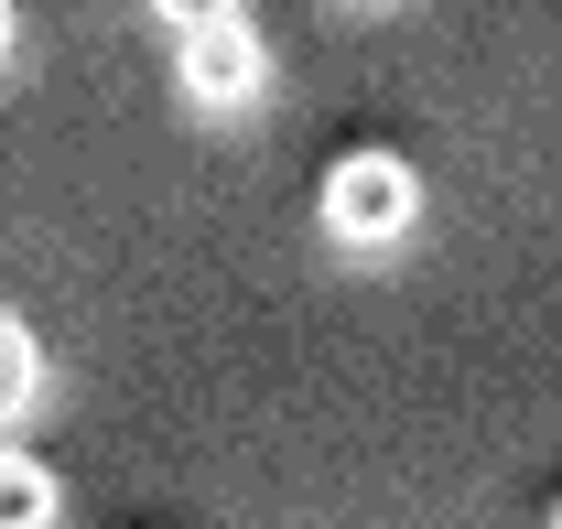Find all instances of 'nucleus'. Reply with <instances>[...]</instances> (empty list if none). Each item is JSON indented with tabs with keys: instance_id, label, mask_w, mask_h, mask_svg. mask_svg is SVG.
Wrapping results in <instances>:
<instances>
[{
	"instance_id": "20e7f679",
	"label": "nucleus",
	"mask_w": 562,
	"mask_h": 529,
	"mask_svg": "<svg viewBox=\"0 0 562 529\" xmlns=\"http://www.w3.org/2000/svg\"><path fill=\"white\" fill-rule=\"evenodd\" d=\"M33 379H44V357H33V325H22V314H0V421L33 399Z\"/></svg>"
},
{
	"instance_id": "7ed1b4c3",
	"label": "nucleus",
	"mask_w": 562,
	"mask_h": 529,
	"mask_svg": "<svg viewBox=\"0 0 562 529\" xmlns=\"http://www.w3.org/2000/svg\"><path fill=\"white\" fill-rule=\"evenodd\" d=\"M0 529H55V464L0 443Z\"/></svg>"
},
{
	"instance_id": "f257e3e1",
	"label": "nucleus",
	"mask_w": 562,
	"mask_h": 529,
	"mask_svg": "<svg viewBox=\"0 0 562 529\" xmlns=\"http://www.w3.org/2000/svg\"><path fill=\"white\" fill-rule=\"evenodd\" d=\"M412 216H422V173L379 140L325 173V238L336 249H390V238H412Z\"/></svg>"
},
{
	"instance_id": "0eeeda50",
	"label": "nucleus",
	"mask_w": 562,
	"mask_h": 529,
	"mask_svg": "<svg viewBox=\"0 0 562 529\" xmlns=\"http://www.w3.org/2000/svg\"><path fill=\"white\" fill-rule=\"evenodd\" d=\"M552 529H562V508H552Z\"/></svg>"
},
{
	"instance_id": "f03ea898",
	"label": "nucleus",
	"mask_w": 562,
	"mask_h": 529,
	"mask_svg": "<svg viewBox=\"0 0 562 529\" xmlns=\"http://www.w3.org/2000/svg\"><path fill=\"white\" fill-rule=\"evenodd\" d=\"M173 76L195 109H249L271 87V44L249 22H195V33H173Z\"/></svg>"
},
{
	"instance_id": "39448f33",
	"label": "nucleus",
	"mask_w": 562,
	"mask_h": 529,
	"mask_svg": "<svg viewBox=\"0 0 562 529\" xmlns=\"http://www.w3.org/2000/svg\"><path fill=\"white\" fill-rule=\"evenodd\" d=\"M173 33H195V22H238V0H151Z\"/></svg>"
},
{
	"instance_id": "423d86ee",
	"label": "nucleus",
	"mask_w": 562,
	"mask_h": 529,
	"mask_svg": "<svg viewBox=\"0 0 562 529\" xmlns=\"http://www.w3.org/2000/svg\"><path fill=\"white\" fill-rule=\"evenodd\" d=\"M0 55H11V0H0Z\"/></svg>"
}]
</instances>
